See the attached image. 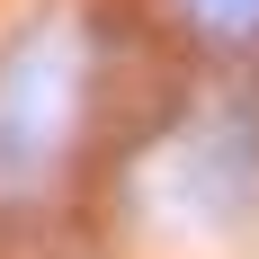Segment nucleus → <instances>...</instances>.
Segmentation results:
<instances>
[{"label": "nucleus", "instance_id": "f03ea898", "mask_svg": "<svg viewBox=\"0 0 259 259\" xmlns=\"http://www.w3.org/2000/svg\"><path fill=\"white\" fill-rule=\"evenodd\" d=\"M188 18L206 27V36H224V45H241V36H259V0H179Z\"/></svg>", "mask_w": 259, "mask_h": 259}, {"label": "nucleus", "instance_id": "f257e3e1", "mask_svg": "<svg viewBox=\"0 0 259 259\" xmlns=\"http://www.w3.org/2000/svg\"><path fill=\"white\" fill-rule=\"evenodd\" d=\"M72 99H80V45L63 27L18 36L9 63H0V170H9V179H36V170L63 152Z\"/></svg>", "mask_w": 259, "mask_h": 259}]
</instances>
